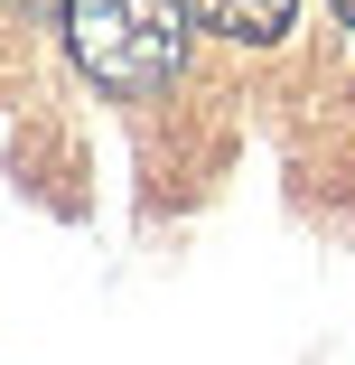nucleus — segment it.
<instances>
[{"label": "nucleus", "mask_w": 355, "mask_h": 365, "mask_svg": "<svg viewBox=\"0 0 355 365\" xmlns=\"http://www.w3.org/2000/svg\"><path fill=\"white\" fill-rule=\"evenodd\" d=\"M327 10H337V19H346V29H355V0H327Z\"/></svg>", "instance_id": "4"}, {"label": "nucleus", "mask_w": 355, "mask_h": 365, "mask_svg": "<svg viewBox=\"0 0 355 365\" xmlns=\"http://www.w3.org/2000/svg\"><path fill=\"white\" fill-rule=\"evenodd\" d=\"M65 56L122 103L159 94L178 66H187V0H65Z\"/></svg>", "instance_id": "1"}, {"label": "nucleus", "mask_w": 355, "mask_h": 365, "mask_svg": "<svg viewBox=\"0 0 355 365\" xmlns=\"http://www.w3.org/2000/svg\"><path fill=\"white\" fill-rule=\"evenodd\" d=\"M187 19H196L206 38H234V47H271V38H290L300 0H187Z\"/></svg>", "instance_id": "2"}, {"label": "nucleus", "mask_w": 355, "mask_h": 365, "mask_svg": "<svg viewBox=\"0 0 355 365\" xmlns=\"http://www.w3.org/2000/svg\"><path fill=\"white\" fill-rule=\"evenodd\" d=\"M10 10H28V19H65V0H10Z\"/></svg>", "instance_id": "3"}]
</instances>
